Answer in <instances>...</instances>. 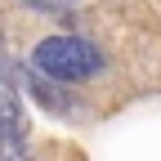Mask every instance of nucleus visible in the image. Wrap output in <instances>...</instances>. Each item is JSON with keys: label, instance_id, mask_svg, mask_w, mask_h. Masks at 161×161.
<instances>
[{"label": "nucleus", "instance_id": "f257e3e1", "mask_svg": "<svg viewBox=\"0 0 161 161\" xmlns=\"http://www.w3.org/2000/svg\"><path fill=\"white\" fill-rule=\"evenodd\" d=\"M31 67L49 80H90L103 72V54L85 36H45L31 49Z\"/></svg>", "mask_w": 161, "mask_h": 161}, {"label": "nucleus", "instance_id": "f03ea898", "mask_svg": "<svg viewBox=\"0 0 161 161\" xmlns=\"http://www.w3.org/2000/svg\"><path fill=\"white\" fill-rule=\"evenodd\" d=\"M0 161H31V148L18 130H0Z\"/></svg>", "mask_w": 161, "mask_h": 161}, {"label": "nucleus", "instance_id": "7ed1b4c3", "mask_svg": "<svg viewBox=\"0 0 161 161\" xmlns=\"http://www.w3.org/2000/svg\"><path fill=\"white\" fill-rule=\"evenodd\" d=\"M0 130H23V108H18V98L0 90Z\"/></svg>", "mask_w": 161, "mask_h": 161}]
</instances>
